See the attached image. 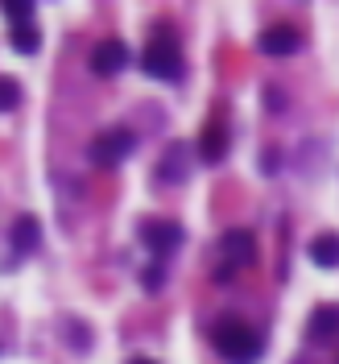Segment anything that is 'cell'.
Masks as SVG:
<instances>
[{
  "mask_svg": "<svg viewBox=\"0 0 339 364\" xmlns=\"http://www.w3.org/2000/svg\"><path fill=\"white\" fill-rule=\"evenodd\" d=\"M136 149V133H129V129H104V133L91 141V161L95 166H104V170H112V166H120V161L129 158Z\"/></svg>",
  "mask_w": 339,
  "mask_h": 364,
  "instance_id": "obj_3",
  "label": "cell"
},
{
  "mask_svg": "<svg viewBox=\"0 0 339 364\" xmlns=\"http://www.w3.org/2000/svg\"><path fill=\"white\" fill-rule=\"evenodd\" d=\"M186 166H190V145H170L166 154H161V161H158V178L161 182H182L186 178Z\"/></svg>",
  "mask_w": 339,
  "mask_h": 364,
  "instance_id": "obj_9",
  "label": "cell"
},
{
  "mask_svg": "<svg viewBox=\"0 0 339 364\" xmlns=\"http://www.w3.org/2000/svg\"><path fill=\"white\" fill-rule=\"evenodd\" d=\"M133 364H154V360H133Z\"/></svg>",
  "mask_w": 339,
  "mask_h": 364,
  "instance_id": "obj_17",
  "label": "cell"
},
{
  "mask_svg": "<svg viewBox=\"0 0 339 364\" xmlns=\"http://www.w3.org/2000/svg\"><path fill=\"white\" fill-rule=\"evenodd\" d=\"M9 42H13L17 54H38V50H42V33H38V25L33 21L29 25H13V29H9Z\"/></svg>",
  "mask_w": 339,
  "mask_h": 364,
  "instance_id": "obj_13",
  "label": "cell"
},
{
  "mask_svg": "<svg viewBox=\"0 0 339 364\" xmlns=\"http://www.w3.org/2000/svg\"><path fill=\"white\" fill-rule=\"evenodd\" d=\"M199 158L207 161V166H215V161H224V154H227V133H224V124L220 120H211L203 129V136H199Z\"/></svg>",
  "mask_w": 339,
  "mask_h": 364,
  "instance_id": "obj_10",
  "label": "cell"
},
{
  "mask_svg": "<svg viewBox=\"0 0 339 364\" xmlns=\"http://www.w3.org/2000/svg\"><path fill=\"white\" fill-rule=\"evenodd\" d=\"M339 331V306L331 302V306H318L315 315H311V323H306V336L311 340H327V336H335Z\"/></svg>",
  "mask_w": 339,
  "mask_h": 364,
  "instance_id": "obj_12",
  "label": "cell"
},
{
  "mask_svg": "<svg viewBox=\"0 0 339 364\" xmlns=\"http://www.w3.org/2000/svg\"><path fill=\"white\" fill-rule=\"evenodd\" d=\"M298 46H302V38H298V29H290V25H269V29L261 33V50H265V54H273V58L294 54Z\"/></svg>",
  "mask_w": 339,
  "mask_h": 364,
  "instance_id": "obj_7",
  "label": "cell"
},
{
  "mask_svg": "<svg viewBox=\"0 0 339 364\" xmlns=\"http://www.w3.org/2000/svg\"><path fill=\"white\" fill-rule=\"evenodd\" d=\"M215 352L224 356L227 364H257L261 360V336L252 331L249 323H240V318H227V323H220L215 327Z\"/></svg>",
  "mask_w": 339,
  "mask_h": 364,
  "instance_id": "obj_1",
  "label": "cell"
},
{
  "mask_svg": "<svg viewBox=\"0 0 339 364\" xmlns=\"http://www.w3.org/2000/svg\"><path fill=\"white\" fill-rule=\"evenodd\" d=\"M141 245L149 252H174L182 245V228L174 224V220H145L141 224Z\"/></svg>",
  "mask_w": 339,
  "mask_h": 364,
  "instance_id": "obj_5",
  "label": "cell"
},
{
  "mask_svg": "<svg viewBox=\"0 0 339 364\" xmlns=\"http://www.w3.org/2000/svg\"><path fill=\"white\" fill-rule=\"evenodd\" d=\"M220 249H224V257L232 265H252V257H257V236H252L249 228H232V232H224Z\"/></svg>",
  "mask_w": 339,
  "mask_h": 364,
  "instance_id": "obj_6",
  "label": "cell"
},
{
  "mask_svg": "<svg viewBox=\"0 0 339 364\" xmlns=\"http://www.w3.org/2000/svg\"><path fill=\"white\" fill-rule=\"evenodd\" d=\"M0 4H4L9 25H29L33 21V0H0Z\"/></svg>",
  "mask_w": 339,
  "mask_h": 364,
  "instance_id": "obj_14",
  "label": "cell"
},
{
  "mask_svg": "<svg viewBox=\"0 0 339 364\" xmlns=\"http://www.w3.org/2000/svg\"><path fill=\"white\" fill-rule=\"evenodd\" d=\"M141 67L149 79H161V83H178L186 75V63H182V50L178 42L166 33V38H154V42L141 50Z\"/></svg>",
  "mask_w": 339,
  "mask_h": 364,
  "instance_id": "obj_2",
  "label": "cell"
},
{
  "mask_svg": "<svg viewBox=\"0 0 339 364\" xmlns=\"http://www.w3.org/2000/svg\"><path fill=\"white\" fill-rule=\"evenodd\" d=\"M311 261L318 269H339V232H318L311 240Z\"/></svg>",
  "mask_w": 339,
  "mask_h": 364,
  "instance_id": "obj_11",
  "label": "cell"
},
{
  "mask_svg": "<svg viewBox=\"0 0 339 364\" xmlns=\"http://www.w3.org/2000/svg\"><path fill=\"white\" fill-rule=\"evenodd\" d=\"M87 67L99 75V79H112V75H120V70L129 67V46L116 42V38H108V42H99L95 50H91Z\"/></svg>",
  "mask_w": 339,
  "mask_h": 364,
  "instance_id": "obj_4",
  "label": "cell"
},
{
  "mask_svg": "<svg viewBox=\"0 0 339 364\" xmlns=\"http://www.w3.org/2000/svg\"><path fill=\"white\" fill-rule=\"evenodd\" d=\"M21 104V83L13 75H0V112H13Z\"/></svg>",
  "mask_w": 339,
  "mask_h": 364,
  "instance_id": "obj_15",
  "label": "cell"
},
{
  "mask_svg": "<svg viewBox=\"0 0 339 364\" xmlns=\"http://www.w3.org/2000/svg\"><path fill=\"white\" fill-rule=\"evenodd\" d=\"M9 236H13V249L21 252V257L42 249V224H38V215H17V224H13Z\"/></svg>",
  "mask_w": 339,
  "mask_h": 364,
  "instance_id": "obj_8",
  "label": "cell"
},
{
  "mask_svg": "<svg viewBox=\"0 0 339 364\" xmlns=\"http://www.w3.org/2000/svg\"><path fill=\"white\" fill-rule=\"evenodd\" d=\"M161 286H166V273H161V269H145V290H149V294H158Z\"/></svg>",
  "mask_w": 339,
  "mask_h": 364,
  "instance_id": "obj_16",
  "label": "cell"
}]
</instances>
